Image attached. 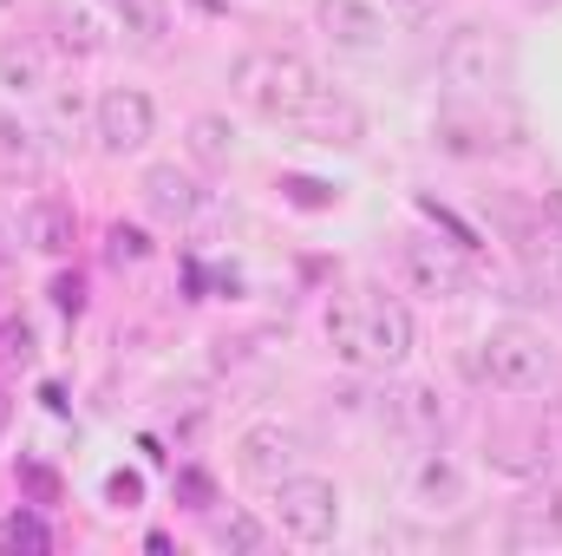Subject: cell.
<instances>
[{
  "label": "cell",
  "mask_w": 562,
  "mask_h": 556,
  "mask_svg": "<svg viewBox=\"0 0 562 556\" xmlns=\"http://www.w3.org/2000/svg\"><path fill=\"white\" fill-rule=\"evenodd\" d=\"M229 92H236V105L243 112H256L262 125H307L314 119V105L327 99V86H321V73L301 59V53H288V46H249L236 66H229Z\"/></svg>",
  "instance_id": "6da1fadb"
},
{
  "label": "cell",
  "mask_w": 562,
  "mask_h": 556,
  "mask_svg": "<svg viewBox=\"0 0 562 556\" xmlns=\"http://www.w3.org/2000/svg\"><path fill=\"white\" fill-rule=\"evenodd\" d=\"M438 79L458 92V99H497L510 79H517V46L510 33L484 26V20H464L445 33L438 46Z\"/></svg>",
  "instance_id": "7a4b0ae2"
},
{
  "label": "cell",
  "mask_w": 562,
  "mask_h": 556,
  "mask_svg": "<svg viewBox=\"0 0 562 556\" xmlns=\"http://www.w3.org/2000/svg\"><path fill=\"white\" fill-rule=\"evenodd\" d=\"M491 387H504V393H537L543 380H550V367H557V347L543 341V327H530V321H497L484 341H477V360H471Z\"/></svg>",
  "instance_id": "3957f363"
},
{
  "label": "cell",
  "mask_w": 562,
  "mask_h": 556,
  "mask_svg": "<svg viewBox=\"0 0 562 556\" xmlns=\"http://www.w3.org/2000/svg\"><path fill=\"white\" fill-rule=\"evenodd\" d=\"M276 518H281V537L321 551L340 537V485L321 478V471H288L276 485Z\"/></svg>",
  "instance_id": "277c9868"
},
{
  "label": "cell",
  "mask_w": 562,
  "mask_h": 556,
  "mask_svg": "<svg viewBox=\"0 0 562 556\" xmlns=\"http://www.w3.org/2000/svg\"><path fill=\"white\" fill-rule=\"evenodd\" d=\"M92 138L105 157H138L144 144L157 138V105L144 86H105L92 105Z\"/></svg>",
  "instance_id": "5b68a950"
},
{
  "label": "cell",
  "mask_w": 562,
  "mask_h": 556,
  "mask_svg": "<svg viewBox=\"0 0 562 556\" xmlns=\"http://www.w3.org/2000/svg\"><path fill=\"white\" fill-rule=\"evenodd\" d=\"M288 471H301V432L288 419H249L236 432V478L276 491Z\"/></svg>",
  "instance_id": "8992f818"
},
{
  "label": "cell",
  "mask_w": 562,
  "mask_h": 556,
  "mask_svg": "<svg viewBox=\"0 0 562 556\" xmlns=\"http://www.w3.org/2000/svg\"><path fill=\"white\" fill-rule=\"evenodd\" d=\"M413 347H419L413 308L393 301V294H360V354H367V367H406Z\"/></svg>",
  "instance_id": "52a82bcc"
},
{
  "label": "cell",
  "mask_w": 562,
  "mask_h": 556,
  "mask_svg": "<svg viewBox=\"0 0 562 556\" xmlns=\"http://www.w3.org/2000/svg\"><path fill=\"white\" fill-rule=\"evenodd\" d=\"M400 276L413 281V294H431V301H458L471 288V269L451 243L438 236H406L400 243Z\"/></svg>",
  "instance_id": "ba28073f"
},
{
  "label": "cell",
  "mask_w": 562,
  "mask_h": 556,
  "mask_svg": "<svg viewBox=\"0 0 562 556\" xmlns=\"http://www.w3.org/2000/svg\"><path fill=\"white\" fill-rule=\"evenodd\" d=\"M550 432L543 425H497L491 438H484V465L491 471H504V478H517V485H543L550 478Z\"/></svg>",
  "instance_id": "9c48e42d"
},
{
  "label": "cell",
  "mask_w": 562,
  "mask_h": 556,
  "mask_svg": "<svg viewBox=\"0 0 562 556\" xmlns=\"http://www.w3.org/2000/svg\"><path fill=\"white\" fill-rule=\"evenodd\" d=\"M138 197H144V210H150L157 223H196L203 203H210V190H203L183 164H150V170L138 177Z\"/></svg>",
  "instance_id": "30bf717a"
},
{
  "label": "cell",
  "mask_w": 562,
  "mask_h": 556,
  "mask_svg": "<svg viewBox=\"0 0 562 556\" xmlns=\"http://www.w3.org/2000/svg\"><path fill=\"white\" fill-rule=\"evenodd\" d=\"M13 236H20L26 249H40V256H72V243H79V210H72L66 197H26L20 216H13Z\"/></svg>",
  "instance_id": "8fae6325"
},
{
  "label": "cell",
  "mask_w": 562,
  "mask_h": 556,
  "mask_svg": "<svg viewBox=\"0 0 562 556\" xmlns=\"http://www.w3.org/2000/svg\"><path fill=\"white\" fill-rule=\"evenodd\" d=\"M314 26L340 46V53H373L386 40V20L373 0H314Z\"/></svg>",
  "instance_id": "7c38bea8"
},
{
  "label": "cell",
  "mask_w": 562,
  "mask_h": 556,
  "mask_svg": "<svg viewBox=\"0 0 562 556\" xmlns=\"http://www.w3.org/2000/svg\"><path fill=\"white\" fill-rule=\"evenodd\" d=\"M406 498L419 504V511H431V518H445V511H458L464 504V465L451 458V452H425L419 465H413V478H406Z\"/></svg>",
  "instance_id": "4fadbf2b"
},
{
  "label": "cell",
  "mask_w": 562,
  "mask_h": 556,
  "mask_svg": "<svg viewBox=\"0 0 562 556\" xmlns=\"http://www.w3.org/2000/svg\"><path fill=\"white\" fill-rule=\"evenodd\" d=\"M537 544H562V485L530 491L510 511V551H537Z\"/></svg>",
  "instance_id": "5bb4252c"
},
{
  "label": "cell",
  "mask_w": 562,
  "mask_h": 556,
  "mask_svg": "<svg viewBox=\"0 0 562 556\" xmlns=\"http://www.w3.org/2000/svg\"><path fill=\"white\" fill-rule=\"evenodd\" d=\"M46 86H53V73H46V46H40L33 33H13V40L0 46V92L33 99V92H46Z\"/></svg>",
  "instance_id": "9a60e30c"
},
{
  "label": "cell",
  "mask_w": 562,
  "mask_h": 556,
  "mask_svg": "<svg viewBox=\"0 0 562 556\" xmlns=\"http://www.w3.org/2000/svg\"><path fill=\"white\" fill-rule=\"evenodd\" d=\"M210 537H216V551H236V556L269 551V524L256 511H216L210 518Z\"/></svg>",
  "instance_id": "2e32d148"
},
{
  "label": "cell",
  "mask_w": 562,
  "mask_h": 556,
  "mask_svg": "<svg viewBox=\"0 0 562 556\" xmlns=\"http://www.w3.org/2000/svg\"><path fill=\"white\" fill-rule=\"evenodd\" d=\"M190 157H196L203 170H223V164L236 157V132H229V119L196 112V119H190Z\"/></svg>",
  "instance_id": "e0dca14e"
},
{
  "label": "cell",
  "mask_w": 562,
  "mask_h": 556,
  "mask_svg": "<svg viewBox=\"0 0 562 556\" xmlns=\"http://www.w3.org/2000/svg\"><path fill=\"white\" fill-rule=\"evenodd\" d=\"M112 13H119V26L138 40V46H157L164 33H170V13H164V0H105Z\"/></svg>",
  "instance_id": "ac0fdd59"
},
{
  "label": "cell",
  "mask_w": 562,
  "mask_h": 556,
  "mask_svg": "<svg viewBox=\"0 0 562 556\" xmlns=\"http://www.w3.org/2000/svg\"><path fill=\"white\" fill-rule=\"evenodd\" d=\"M53 33H59V46H66V53H79V59H92V53L105 46L99 20H92L86 7H59V13H53Z\"/></svg>",
  "instance_id": "d6986e66"
},
{
  "label": "cell",
  "mask_w": 562,
  "mask_h": 556,
  "mask_svg": "<svg viewBox=\"0 0 562 556\" xmlns=\"http://www.w3.org/2000/svg\"><path fill=\"white\" fill-rule=\"evenodd\" d=\"M327 341H334V354L347 367H367V354H360V301H334L327 308Z\"/></svg>",
  "instance_id": "ffe728a7"
},
{
  "label": "cell",
  "mask_w": 562,
  "mask_h": 556,
  "mask_svg": "<svg viewBox=\"0 0 562 556\" xmlns=\"http://www.w3.org/2000/svg\"><path fill=\"white\" fill-rule=\"evenodd\" d=\"M105 256H112V263H119V269H144V263H150V256H157V243H150V236H144L138 223H125V216H119V223H112V230H105Z\"/></svg>",
  "instance_id": "44dd1931"
},
{
  "label": "cell",
  "mask_w": 562,
  "mask_h": 556,
  "mask_svg": "<svg viewBox=\"0 0 562 556\" xmlns=\"http://www.w3.org/2000/svg\"><path fill=\"white\" fill-rule=\"evenodd\" d=\"M400 413H406V425H419V432H438V425H445V407H438L431 387H406V393H400Z\"/></svg>",
  "instance_id": "7402d4cb"
},
{
  "label": "cell",
  "mask_w": 562,
  "mask_h": 556,
  "mask_svg": "<svg viewBox=\"0 0 562 556\" xmlns=\"http://www.w3.org/2000/svg\"><path fill=\"white\" fill-rule=\"evenodd\" d=\"M105 504L138 511V504H144V478H138V471H112V478H105Z\"/></svg>",
  "instance_id": "603a6c76"
},
{
  "label": "cell",
  "mask_w": 562,
  "mask_h": 556,
  "mask_svg": "<svg viewBox=\"0 0 562 556\" xmlns=\"http://www.w3.org/2000/svg\"><path fill=\"white\" fill-rule=\"evenodd\" d=\"M386 13H393L400 26H413V33H419V26H431V20L445 13V0H386Z\"/></svg>",
  "instance_id": "cb8c5ba5"
},
{
  "label": "cell",
  "mask_w": 562,
  "mask_h": 556,
  "mask_svg": "<svg viewBox=\"0 0 562 556\" xmlns=\"http://www.w3.org/2000/svg\"><path fill=\"white\" fill-rule=\"evenodd\" d=\"M177 491H183V498H190V511H203V518H210V511H216V485H210V478H203V471H177Z\"/></svg>",
  "instance_id": "d4e9b609"
},
{
  "label": "cell",
  "mask_w": 562,
  "mask_h": 556,
  "mask_svg": "<svg viewBox=\"0 0 562 556\" xmlns=\"http://www.w3.org/2000/svg\"><path fill=\"white\" fill-rule=\"evenodd\" d=\"M0 360L7 367H33V334L26 327H0Z\"/></svg>",
  "instance_id": "484cf974"
},
{
  "label": "cell",
  "mask_w": 562,
  "mask_h": 556,
  "mask_svg": "<svg viewBox=\"0 0 562 556\" xmlns=\"http://www.w3.org/2000/svg\"><path fill=\"white\" fill-rule=\"evenodd\" d=\"M53 308H59V314H86V281L79 276H53Z\"/></svg>",
  "instance_id": "4316f807"
},
{
  "label": "cell",
  "mask_w": 562,
  "mask_h": 556,
  "mask_svg": "<svg viewBox=\"0 0 562 556\" xmlns=\"http://www.w3.org/2000/svg\"><path fill=\"white\" fill-rule=\"evenodd\" d=\"M7 544H33V551H46V531H40L33 518H13V524H7Z\"/></svg>",
  "instance_id": "83f0119b"
},
{
  "label": "cell",
  "mask_w": 562,
  "mask_h": 556,
  "mask_svg": "<svg viewBox=\"0 0 562 556\" xmlns=\"http://www.w3.org/2000/svg\"><path fill=\"white\" fill-rule=\"evenodd\" d=\"M543 230L562 236V190H543Z\"/></svg>",
  "instance_id": "f1b7e54d"
},
{
  "label": "cell",
  "mask_w": 562,
  "mask_h": 556,
  "mask_svg": "<svg viewBox=\"0 0 562 556\" xmlns=\"http://www.w3.org/2000/svg\"><path fill=\"white\" fill-rule=\"evenodd\" d=\"M53 125H59V132H79V99H59V105H53Z\"/></svg>",
  "instance_id": "f546056e"
},
{
  "label": "cell",
  "mask_w": 562,
  "mask_h": 556,
  "mask_svg": "<svg viewBox=\"0 0 562 556\" xmlns=\"http://www.w3.org/2000/svg\"><path fill=\"white\" fill-rule=\"evenodd\" d=\"M7 425H13V393L0 387V432H7Z\"/></svg>",
  "instance_id": "4dcf8cb0"
}]
</instances>
